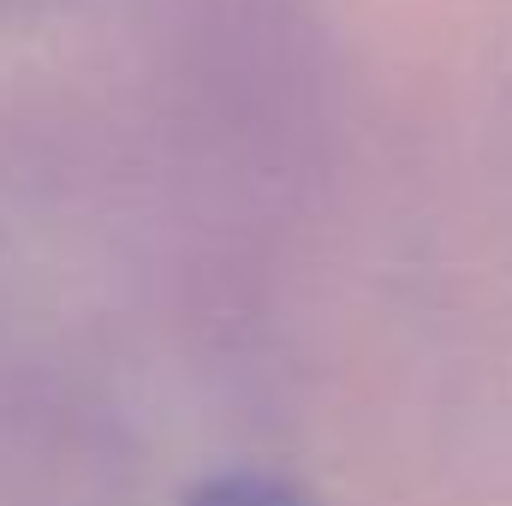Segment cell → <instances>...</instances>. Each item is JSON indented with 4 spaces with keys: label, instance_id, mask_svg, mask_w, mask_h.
Returning <instances> with one entry per match:
<instances>
[{
    "label": "cell",
    "instance_id": "cell-1",
    "mask_svg": "<svg viewBox=\"0 0 512 506\" xmlns=\"http://www.w3.org/2000/svg\"><path fill=\"white\" fill-rule=\"evenodd\" d=\"M185 506H316L292 477H280V471H256V465H233V471H215V477H203Z\"/></svg>",
    "mask_w": 512,
    "mask_h": 506
}]
</instances>
